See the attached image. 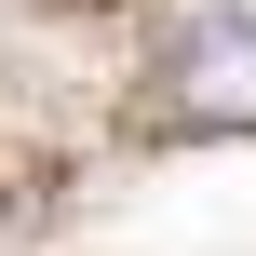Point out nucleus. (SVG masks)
Segmentation results:
<instances>
[{
  "mask_svg": "<svg viewBox=\"0 0 256 256\" xmlns=\"http://www.w3.org/2000/svg\"><path fill=\"white\" fill-rule=\"evenodd\" d=\"M162 108L189 135H256V14H189L162 54Z\"/></svg>",
  "mask_w": 256,
  "mask_h": 256,
  "instance_id": "obj_1",
  "label": "nucleus"
}]
</instances>
